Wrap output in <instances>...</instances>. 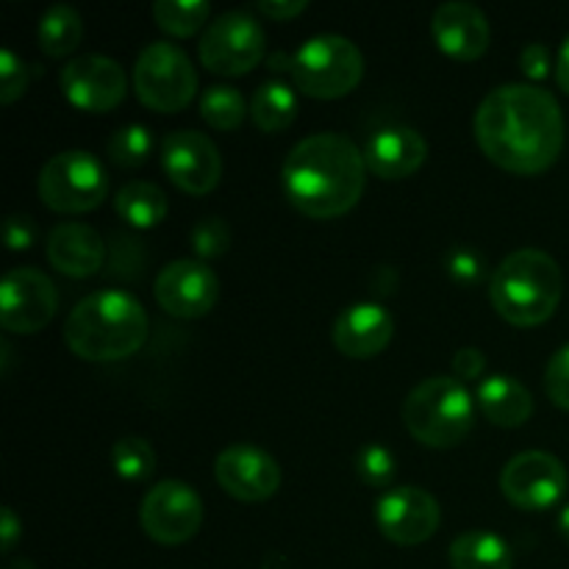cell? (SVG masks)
Listing matches in <instances>:
<instances>
[{"mask_svg":"<svg viewBox=\"0 0 569 569\" xmlns=\"http://www.w3.org/2000/svg\"><path fill=\"white\" fill-rule=\"evenodd\" d=\"M133 92L148 109L176 114L198 94V70L178 44L150 42L133 64Z\"/></svg>","mask_w":569,"mask_h":569,"instance_id":"cell-7","label":"cell"},{"mask_svg":"<svg viewBox=\"0 0 569 569\" xmlns=\"http://www.w3.org/2000/svg\"><path fill=\"white\" fill-rule=\"evenodd\" d=\"M395 337V320L381 303H353L342 309L333 320L331 339L333 348L348 359H372Z\"/></svg>","mask_w":569,"mask_h":569,"instance_id":"cell-19","label":"cell"},{"mask_svg":"<svg viewBox=\"0 0 569 569\" xmlns=\"http://www.w3.org/2000/svg\"><path fill=\"white\" fill-rule=\"evenodd\" d=\"M353 470L367 487L372 489H387L395 481V472H398V461L395 453L383 445L370 442L365 448H359V453L353 456Z\"/></svg>","mask_w":569,"mask_h":569,"instance_id":"cell-31","label":"cell"},{"mask_svg":"<svg viewBox=\"0 0 569 569\" xmlns=\"http://www.w3.org/2000/svg\"><path fill=\"white\" fill-rule=\"evenodd\" d=\"M431 33L437 48L456 61L481 59L492 42V28H489L487 14L467 0H448V3L437 6Z\"/></svg>","mask_w":569,"mask_h":569,"instance_id":"cell-18","label":"cell"},{"mask_svg":"<svg viewBox=\"0 0 569 569\" xmlns=\"http://www.w3.org/2000/svg\"><path fill=\"white\" fill-rule=\"evenodd\" d=\"M281 183L283 194L300 214L311 220L342 217L365 194V150L345 133H311L287 153Z\"/></svg>","mask_w":569,"mask_h":569,"instance_id":"cell-2","label":"cell"},{"mask_svg":"<svg viewBox=\"0 0 569 569\" xmlns=\"http://www.w3.org/2000/svg\"><path fill=\"white\" fill-rule=\"evenodd\" d=\"M59 309L53 281L37 267H14L0 287V326L9 333H37Z\"/></svg>","mask_w":569,"mask_h":569,"instance_id":"cell-12","label":"cell"},{"mask_svg":"<svg viewBox=\"0 0 569 569\" xmlns=\"http://www.w3.org/2000/svg\"><path fill=\"white\" fill-rule=\"evenodd\" d=\"M114 209L128 226L133 228H156L164 222L167 209V194L164 189L156 187L150 181H128L126 187L117 189L114 194Z\"/></svg>","mask_w":569,"mask_h":569,"instance_id":"cell-24","label":"cell"},{"mask_svg":"<svg viewBox=\"0 0 569 569\" xmlns=\"http://www.w3.org/2000/svg\"><path fill=\"white\" fill-rule=\"evenodd\" d=\"M478 148L492 164L515 176H539L565 150V114L548 89L503 83L481 100L472 120Z\"/></svg>","mask_w":569,"mask_h":569,"instance_id":"cell-1","label":"cell"},{"mask_svg":"<svg viewBox=\"0 0 569 569\" xmlns=\"http://www.w3.org/2000/svg\"><path fill=\"white\" fill-rule=\"evenodd\" d=\"M565 292L559 261L537 248L506 256L489 278V300L506 322L533 328L556 315Z\"/></svg>","mask_w":569,"mask_h":569,"instance_id":"cell-4","label":"cell"},{"mask_svg":"<svg viewBox=\"0 0 569 569\" xmlns=\"http://www.w3.org/2000/svg\"><path fill=\"white\" fill-rule=\"evenodd\" d=\"M250 114V106L244 103V94L237 87L217 83L200 94V117L209 122L214 131H237Z\"/></svg>","mask_w":569,"mask_h":569,"instance_id":"cell-27","label":"cell"},{"mask_svg":"<svg viewBox=\"0 0 569 569\" xmlns=\"http://www.w3.org/2000/svg\"><path fill=\"white\" fill-rule=\"evenodd\" d=\"M28 89V64L14 50H0V103H14Z\"/></svg>","mask_w":569,"mask_h":569,"instance_id":"cell-34","label":"cell"},{"mask_svg":"<svg viewBox=\"0 0 569 569\" xmlns=\"http://www.w3.org/2000/svg\"><path fill=\"white\" fill-rule=\"evenodd\" d=\"M556 528H559L561 537H565L567 542H569V506H565V509H561L559 520H556Z\"/></svg>","mask_w":569,"mask_h":569,"instance_id":"cell-42","label":"cell"},{"mask_svg":"<svg viewBox=\"0 0 569 569\" xmlns=\"http://www.w3.org/2000/svg\"><path fill=\"white\" fill-rule=\"evenodd\" d=\"M33 242H37V226H33L31 217L11 214L6 220V244L11 250H28Z\"/></svg>","mask_w":569,"mask_h":569,"instance_id":"cell-37","label":"cell"},{"mask_svg":"<svg viewBox=\"0 0 569 569\" xmlns=\"http://www.w3.org/2000/svg\"><path fill=\"white\" fill-rule=\"evenodd\" d=\"M478 406L483 417L500 428H520L533 415L531 392L511 376L483 378L478 383Z\"/></svg>","mask_w":569,"mask_h":569,"instance_id":"cell-22","label":"cell"},{"mask_svg":"<svg viewBox=\"0 0 569 569\" xmlns=\"http://www.w3.org/2000/svg\"><path fill=\"white\" fill-rule=\"evenodd\" d=\"M306 6H309L306 0H261V3H256V9H259L264 17H270V20L283 22L303 14Z\"/></svg>","mask_w":569,"mask_h":569,"instance_id":"cell-39","label":"cell"},{"mask_svg":"<svg viewBox=\"0 0 569 569\" xmlns=\"http://www.w3.org/2000/svg\"><path fill=\"white\" fill-rule=\"evenodd\" d=\"M453 569H515L509 542L495 531H465L450 545Z\"/></svg>","mask_w":569,"mask_h":569,"instance_id":"cell-23","label":"cell"},{"mask_svg":"<svg viewBox=\"0 0 569 569\" xmlns=\"http://www.w3.org/2000/svg\"><path fill=\"white\" fill-rule=\"evenodd\" d=\"M156 26L172 37H194L203 26H209L211 6L206 0H156L153 9Z\"/></svg>","mask_w":569,"mask_h":569,"instance_id":"cell-28","label":"cell"},{"mask_svg":"<svg viewBox=\"0 0 569 569\" xmlns=\"http://www.w3.org/2000/svg\"><path fill=\"white\" fill-rule=\"evenodd\" d=\"M44 253L61 276L89 278L103 267L106 242L94 228L83 222H61L48 233Z\"/></svg>","mask_w":569,"mask_h":569,"instance_id":"cell-21","label":"cell"},{"mask_svg":"<svg viewBox=\"0 0 569 569\" xmlns=\"http://www.w3.org/2000/svg\"><path fill=\"white\" fill-rule=\"evenodd\" d=\"M476 422V400L459 378L433 376L403 400V426L428 448H456Z\"/></svg>","mask_w":569,"mask_h":569,"instance_id":"cell-5","label":"cell"},{"mask_svg":"<svg viewBox=\"0 0 569 569\" xmlns=\"http://www.w3.org/2000/svg\"><path fill=\"white\" fill-rule=\"evenodd\" d=\"M153 153V133L148 126H131L117 128L114 133L106 142V156H109L111 164L122 167V170H131V167H142L144 161Z\"/></svg>","mask_w":569,"mask_h":569,"instance_id":"cell-29","label":"cell"},{"mask_svg":"<svg viewBox=\"0 0 569 569\" xmlns=\"http://www.w3.org/2000/svg\"><path fill=\"white\" fill-rule=\"evenodd\" d=\"M556 81L569 94V33L565 37V42H561L559 56H556Z\"/></svg>","mask_w":569,"mask_h":569,"instance_id":"cell-41","label":"cell"},{"mask_svg":"<svg viewBox=\"0 0 569 569\" xmlns=\"http://www.w3.org/2000/svg\"><path fill=\"white\" fill-rule=\"evenodd\" d=\"M61 94L76 109L89 114H103L117 109L128 94V76L120 61L109 56L87 53L70 59L59 72Z\"/></svg>","mask_w":569,"mask_h":569,"instance_id":"cell-13","label":"cell"},{"mask_svg":"<svg viewBox=\"0 0 569 569\" xmlns=\"http://www.w3.org/2000/svg\"><path fill=\"white\" fill-rule=\"evenodd\" d=\"M445 272L459 287H478L487 276V259L472 244H456L445 253Z\"/></svg>","mask_w":569,"mask_h":569,"instance_id":"cell-33","label":"cell"},{"mask_svg":"<svg viewBox=\"0 0 569 569\" xmlns=\"http://www.w3.org/2000/svg\"><path fill=\"white\" fill-rule=\"evenodd\" d=\"M367 170L383 181H403L415 176L428 159V142L420 131L409 126L381 128L365 148Z\"/></svg>","mask_w":569,"mask_h":569,"instance_id":"cell-20","label":"cell"},{"mask_svg":"<svg viewBox=\"0 0 569 569\" xmlns=\"http://www.w3.org/2000/svg\"><path fill=\"white\" fill-rule=\"evenodd\" d=\"M250 117L264 133H281L298 117V94L283 81H267L250 98Z\"/></svg>","mask_w":569,"mask_h":569,"instance_id":"cell-26","label":"cell"},{"mask_svg":"<svg viewBox=\"0 0 569 569\" xmlns=\"http://www.w3.org/2000/svg\"><path fill=\"white\" fill-rule=\"evenodd\" d=\"M37 192L39 200L59 214H83L109 198V176L87 150H64L44 161Z\"/></svg>","mask_w":569,"mask_h":569,"instance_id":"cell-8","label":"cell"},{"mask_svg":"<svg viewBox=\"0 0 569 569\" xmlns=\"http://www.w3.org/2000/svg\"><path fill=\"white\" fill-rule=\"evenodd\" d=\"M483 370H487V356H483L481 348H461L453 356V376L461 383L472 381V378H481Z\"/></svg>","mask_w":569,"mask_h":569,"instance_id":"cell-38","label":"cell"},{"mask_svg":"<svg viewBox=\"0 0 569 569\" xmlns=\"http://www.w3.org/2000/svg\"><path fill=\"white\" fill-rule=\"evenodd\" d=\"M161 167L167 178L187 194H209L222 178L220 148L192 128L167 133L161 142Z\"/></svg>","mask_w":569,"mask_h":569,"instance_id":"cell-16","label":"cell"},{"mask_svg":"<svg viewBox=\"0 0 569 569\" xmlns=\"http://www.w3.org/2000/svg\"><path fill=\"white\" fill-rule=\"evenodd\" d=\"M111 465L122 481H144L156 470V450L142 437H122L111 448Z\"/></svg>","mask_w":569,"mask_h":569,"instance_id":"cell-30","label":"cell"},{"mask_svg":"<svg viewBox=\"0 0 569 569\" xmlns=\"http://www.w3.org/2000/svg\"><path fill=\"white\" fill-rule=\"evenodd\" d=\"M189 242H192L198 259H220L231 248V228L222 217H203L200 222H194Z\"/></svg>","mask_w":569,"mask_h":569,"instance_id":"cell-32","label":"cell"},{"mask_svg":"<svg viewBox=\"0 0 569 569\" xmlns=\"http://www.w3.org/2000/svg\"><path fill=\"white\" fill-rule=\"evenodd\" d=\"M500 489L511 506L522 511H548L565 498L567 470L553 453L526 450L506 461Z\"/></svg>","mask_w":569,"mask_h":569,"instance_id":"cell-10","label":"cell"},{"mask_svg":"<svg viewBox=\"0 0 569 569\" xmlns=\"http://www.w3.org/2000/svg\"><path fill=\"white\" fill-rule=\"evenodd\" d=\"M520 67L522 72H526V78H531V81H545V78L550 76V50L548 44L542 42H531L522 48L520 53Z\"/></svg>","mask_w":569,"mask_h":569,"instance_id":"cell-36","label":"cell"},{"mask_svg":"<svg viewBox=\"0 0 569 569\" xmlns=\"http://www.w3.org/2000/svg\"><path fill=\"white\" fill-rule=\"evenodd\" d=\"M20 537H22V522L17 520L14 509H9V506H6L3 515H0V545H3L6 556L14 550L17 539H20Z\"/></svg>","mask_w":569,"mask_h":569,"instance_id":"cell-40","label":"cell"},{"mask_svg":"<svg viewBox=\"0 0 569 569\" xmlns=\"http://www.w3.org/2000/svg\"><path fill=\"white\" fill-rule=\"evenodd\" d=\"M214 478L222 492L242 503H264L281 489V467L267 450L250 442H233L214 459Z\"/></svg>","mask_w":569,"mask_h":569,"instance_id":"cell-15","label":"cell"},{"mask_svg":"<svg viewBox=\"0 0 569 569\" xmlns=\"http://www.w3.org/2000/svg\"><path fill=\"white\" fill-rule=\"evenodd\" d=\"M148 339V311L133 295L100 289L78 300L64 322V342L83 361H122Z\"/></svg>","mask_w":569,"mask_h":569,"instance_id":"cell-3","label":"cell"},{"mask_svg":"<svg viewBox=\"0 0 569 569\" xmlns=\"http://www.w3.org/2000/svg\"><path fill=\"white\" fill-rule=\"evenodd\" d=\"M442 509L437 498L420 487H392L376 500V526L389 542L415 548L439 531Z\"/></svg>","mask_w":569,"mask_h":569,"instance_id":"cell-14","label":"cell"},{"mask_svg":"<svg viewBox=\"0 0 569 569\" xmlns=\"http://www.w3.org/2000/svg\"><path fill=\"white\" fill-rule=\"evenodd\" d=\"M198 53L200 64L214 76H244L267 56V33L248 11H226L200 33Z\"/></svg>","mask_w":569,"mask_h":569,"instance_id":"cell-9","label":"cell"},{"mask_svg":"<svg viewBox=\"0 0 569 569\" xmlns=\"http://www.w3.org/2000/svg\"><path fill=\"white\" fill-rule=\"evenodd\" d=\"M545 392L553 400V406L569 411V345L556 350L553 359L548 361V370H545Z\"/></svg>","mask_w":569,"mask_h":569,"instance_id":"cell-35","label":"cell"},{"mask_svg":"<svg viewBox=\"0 0 569 569\" xmlns=\"http://www.w3.org/2000/svg\"><path fill=\"white\" fill-rule=\"evenodd\" d=\"M365 78V56L359 44L342 33H317L292 56V81L303 94L337 100L353 92Z\"/></svg>","mask_w":569,"mask_h":569,"instance_id":"cell-6","label":"cell"},{"mask_svg":"<svg viewBox=\"0 0 569 569\" xmlns=\"http://www.w3.org/2000/svg\"><path fill=\"white\" fill-rule=\"evenodd\" d=\"M144 533L159 545H183L203 526V500L189 483L159 481L139 506Z\"/></svg>","mask_w":569,"mask_h":569,"instance_id":"cell-11","label":"cell"},{"mask_svg":"<svg viewBox=\"0 0 569 569\" xmlns=\"http://www.w3.org/2000/svg\"><path fill=\"white\" fill-rule=\"evenodd\" d=\"M156 303L172 317H206L220 300V278L200 259H178L156 276Z\"/></svg>","mask_w":569,"mask_h":569,"instance_id":"cell-17","label":"cell"},{"mask_svg":"<svg viewBox=\"0 0 569 569\" xmlns=\"http://www.w3.org/2000/svg\"><path fill=\"white\" fill-rule=\"evenodd\" d=\"M83 39V17L72 6L56 3L39 17L37 42L44 56L50 59H64L81 44Z\"/></svg>","mask_w":569,"mask_h":569,"instance_id":"cell-25","label":"cell"}]
</instances>
